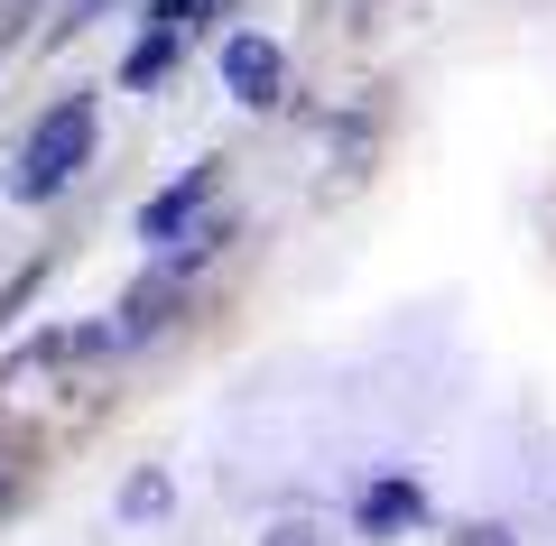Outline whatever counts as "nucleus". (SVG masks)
Here are the masks:
<instances>
[{"label":"nucleus","mask_w":556,"mask_h":546,"mask_svg":"<svg viewBox=\"0 0 556 546\" xmlns=\"http://www.w3.org/2000/svg\"><path fill=\"white\" fill-rule=\"evenodd\" d=\"M84 167H93V93H65V102H47V112L28 120L20 157H10V195L20 204H56Z\"/></svg>","instance_id":"nucleus-1"},{"label":"nucleus","mask_w":556,"mask_h":546,"mask_svg":"<svg viewBox=\"0 0 556 546\" xmlns=\"http://www.w3.org/2000/svg\"><path fill=\"white\" fill-rule=\"evenodd\" d=\"M214 186H223V176H214V157H204V167H186L177 186H159V195L139 204V241H149V251H177V241H186V232L204 223Z\"/></svg>","instance_id":"nucleus-2"},{"label":"nucleus","mask_w":556,"mask_h":546,"mask_svg":"<svg viewBox=\"0 0 556 546\" xmlns=\"http://www.w3.org/2000/svg\"><path fill=\"white\" fill-rule=\"evenodd\" d=\"M408 528H427V482L417 472H380V482H362L353 500V537H408Z\"/></svg>","instance_id":"nucleus-3"},{"label":"nucleus","mask_w":556,"mask_h":546,"mask_svg":"<svg viewBox=\"0 0 556 546\" xmlns=\"http://www.w3.org/2000/svg\"><path fill=\"white\" fill-rule=\"evenodd\" d=\"M223 84H232V102H251V112H269L278 93H288V56H278L269 38H223Z\"/></svg>","instance_id":"nucleus-4"},{"label":"nucleus","mask_w":556,"mask_h":546,"mask_svg":"<svg viewBox=\"0 0 556 546\" xmlns=\"http://www.w3.org/2000/svg\"><path fill=\"white\" fill-rule=\"evenodd\" d=\"M177 56H186L177 28H149V38L130 47V65H121V93H149V84H167V75H177Z\"/></svg>","instance_id":"nucleus-5"},{"label":"nucleus","mask_w":556,"mask_h":546,"mask_svg":"<svg viewBox=\"0 0 556 546\" xmlns=\"http://www.w3.org/2000/svg\"><path fill=\"white\" fill-rule=\"evenodd\" d=\"M214 10H232V0H149V28H177V38H195Z\"/></svg>","instance_id":"nucleus-6"},{"label":"nucleus","mask_w":556,"mask_h":546,"mask_svg":"<svg viewBox=\"0 0 556 546\" xmlns=\"http://www.w3.org/2000/svg\"><path fill=\"white\" fill-rule=\"evenodd\" d=\"M167 509V472H139L130 491H121V519H159Z\"/></svg>","instance_id":"nucleus-7"},{"label":"nucleus","mask_w":556,"mask_h":546,"mask_svg":"<svg viewBox=\"0 0 556 546\" xmlns=\"http://www.w3.org/2000/svg\"><path fill=\"white\" fill-rule=\"evenodd\" d=\"M20 482H28V454L0 435V519H10V500H20Z\"/></svg>","instance_id":"nucleus-8"},{"label":"nucleus","mask_w":556,"mask_h":546,"mask_svg":"<svg viewBox=\"0 0 556 546\" xmlns=\"http://www.w3.org/2000/svg\"><path fill=\"white\" fill-rule=\"evenodd\" d=\"M260 546H334V537H325V528H306V519H288V528H269Z\"/></svg>","instance_id":"nucleus-9"},{"label":"nucleus","mask_w":556,"mask_h":546,"mask_svg":"<svg viewBox=\"0 0 556 546\" xmlns=\"http://www.w3.org/2000/svg\"><path fill=\"white\" fill-rule=\"evenodd\" d=\"M455 546H510V528H501V519H473V528H464Z\"/></svg>","instance_id":"nucleus-10"},{"label":"nucleus","mask_w":556,"mask_h":546,"mask_svg":"<svg viewBox=\"0 0 556 546\" xmlns=\"http://www.w3.org/2000/svg\"><path fill=\"white\" fill-rule=\"evenodd\" d=\"M93 10H112V0H75V10H65V20H56V38H75V28L93 20Z\"/></svg>","instance_id":"nucleus-11"}]
</instances>
